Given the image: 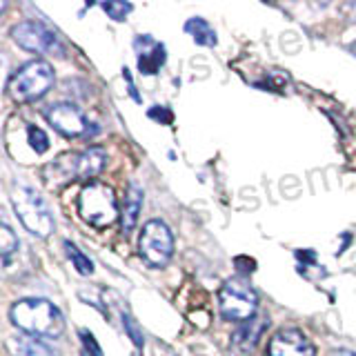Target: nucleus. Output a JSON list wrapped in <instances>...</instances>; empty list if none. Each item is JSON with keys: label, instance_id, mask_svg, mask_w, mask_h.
Masks as SVG:
<instances>
[{"label": "nucleus", "instance_id": "obj_1", "mask_svg": "<svg viewBox=\"0 0 356 356\" xmlns=\"http://www.w3.org/2000/svg\"><path fill=\"white\" fill-rule=\"evenodd\" d=\"M11 323L22 332L40 339H56L65 332V316L44 298H22L11 305Z\"/></svg>", "mask_w": 356, "mask_h": 356}, {"label": "nucleus", "instance_id": "obj_2", "mask_svg": "<svg viewBox=\"0 0 356 356\" xmlns=\"http://www.w3.org/2000/svg\"><path fill=\"white\" fill-rule=\"evenodd\" d=\"M78 214H81V218L87 225H92L96 229L109 227L120 216L114 189L96 181L85 185L81 196H78Z\"/></svg>", "mask_w": 356, "mask_h": 356}, {"label": "nucleus", "instance_id": "obj_3", "mask_svg": "<svg viewBox=\"0 0 356 356\" xmlns=\"http://www.w3.org/2000/svg\"><path fill=\"white\" fill-rule=\"evenodd\" d=\"M54 85V67L47 60H29L9 78L7 92L16 103H33Z\"/></svg>", "mask_w": 356, "mask_h": 356}, {"label": "nucleus", "instance_id": "obj_4", "mask_svg": "<svg viewBox=\"0 0 356 356\" xmlns=\"http://www.w3.org/2000/svg\"><path fill=\"white\" fill-rule=\"evenodd\" d=\"M11 205H14L20 222L29 234L38 238H47L54 232V216L47 203L29 187H18L11 192Z\"/></svg>", "mask_w": 356, "mask_h": 356}, {"label": "nucleus", "instance_id": "obj_5", "mask_svg": "<svg viewBox=\"0 0 356 356\" xmlns=\"http://www.w3.org/2000/svg\"><path fill=\"white\" fill-rule=\"evenodd\" d=\"M218 307L220 314L227 321L245 323L254 318L256 307H259V296H256L254 287L248 281H243V278H229L218 292Z\"/></svg>", "mask_w": 356, "mask_h": 356}, {"label": "nucleus", "instance_id": "obj_6", "mask_svg": "<svg viewBox=\"0 0 356 356\" xmlns=\"http://www.w3.org/2000/svg\"><path fill=\"white\" fill-rule=\"evenodd\" d=\"M138 250L143 261L149 267H165L170 263L174 254V236L172 229L165 225L163 220H149L145 222V227L140 232Z\"/></svg>", "mask_w": 356, "mask_h": 356}, {"label": "nucleus", "instance_id": "obj_7", "mask_svg": "<svg viewBox=\"0 0 356 356\" xmlns=\"http://www.w3.org/2000/svg\"><path fill=\"white\" fill-rule=\"evenodd\" d=\"M11 38H14L22 49L36 51V54H54V56H65V44L60 42L58 33L44 27L42 22L25 20L11 29Z\"/></svg>", "mask_w": 356, "mask_h": 356}, {"label": "nucleus", "instance_id": "obj_8", "mask_svg": "<svg viewBox=\"0 0 356 356\" xmlns=\"http://www.w3.org/2000/svg\"><path fill=\"white\" fill-rule=\"evenodd\" d=\"M44 118L49 120V125L60 131L63 136L67 138H76V136H83V134L89 131V122L85 120L83 111L78 109L72 103H58V105H51L47 111H44Z\"/></svg>", "mask_w": 356, "mask_h": 356}, {"label": "nucleus", "instance_id": "obj_9", "mask_svg": "<svg viewBox=\"0 0 356 356\" xmlns=\"http://www.w3.org/2000/svg\"><path fill=\"white\" fill-rule=\"evenodd\" d=\"M267 354L270 356H316V348L300 330L285 327L272 337Z\"/></svg>", "mask_w": 356, "mask_h": 356}, {"label": "nucleus", "instance_id": "obj_10", "mask_svg": "<svg viewBox=\"0 0 356 356\" xmlns=\"http://www.w3.org/2000/svg\"><path fill=\"white\" fill-rule=\"evenodd\" d=\"M134 47H136V54H138V70L140 74L145 76H156L161 72V67L165 65L167 60V49L165 44L154 40L152 36H138L134 40Z\"/></svg>", "mask_w": 356, "mask_h": 356}, {"label": "nucleus", "instance_id": "obj_11", "mask_svg": "<svg viewBox=\"0 0 356 356\" xmlns=\"http://www.w3.org/2000/svg\"><path fill=\"white\" fill-rule=\"evenodd\" d=\"M7 350L11 356H58V350H54V345L40 337H31V334L11 337L7 341Z\"/></svg>", "mask_w": 356, "mask_h": 356}, {"label": "nucleus", "instance_id": "obj_12", "mask_svg": "<svg viewBox=\"0 0 356 356\" xmlns=\"http://www.w3.org/2000/svg\"><path fill=\"white\" fill-rule=\"evenodd\" d=\"M107 152L103 147H89L76 156V181H92L105 170Z\"/></svg>", "mask_w": 356, "mask_h": 356}, {"label": "nucleus", "instance_id": "obj_13", "mask_svg": "<svg viewBox=\"0 0 356 356\" xmlns=\"http://www.w3.org/2000/svg\"><path fill=\"white\" fill-rule=\"evenodd\" d=\"M265 325H267V323L263 318H250V321H245L243 325L236 332H234V337H232V350L243 354V356L250 354L256 348V343H259Z\"/></svg>", "mask_w": 356, "mask_h": 356}, {"label": "nucleus", "instance_id": "obj_14", "mask_svg": "<svg viewBox=\"0 0 356 356\" xmlns=\"http://www.w3.org/2000/svg\"><path fill=\"white\" fill-rule=\"evenodd\" d=\"M76 156L78 154H65L60 159H56L51 165H47V170H44V181H47L51 187L76 181Z\"/></svg>", "mask_w": 356, "mask_h": 356}, {"label": "nucleus", "instance_id": "obj_15", "mask_svg": "<svg viewBox=\"0 0 356 356\" xmlns=\"http://www.w3.org/2000/svg\"><path fill=\"white\" fill-rule=\"evenodd\" d=\"M140 207H143V189L131 183L127 187V196H125V207L120 211V227L125 234H129L138 222V214H140Z\"/></svg>", "mask_w": 356, "mask_h": 356}, {"label": "nucleus", "instance_id": "obj_16", "mask_svg": "<svg viewBox=\"0 0 356 356\" xmlns=\"http://www.w3.org/2000/svg\"><path fill=\"white\" fill-rule=\"evenodd\" d=\"M185 31L194 38L196 44H203V47H216V42H218L216 31L211 29V25L203 18H189L185 22Z\"/></svg>", "mask_w": 356, "mask_h": 356}, {"label": "nucleus", "instance_id": "obj_17", "mask_svg": "<svg viewBox=\"0 0 356 356\" xmlns=\"http://www.w3.org/2000/svg\"><path fill=\"white\" fill-rule=\"evenodd\" d=\"M65 250H67V256H70V261L74 263L76 267V272L78 274H83V276H89V274H94V263L87 259V256L76 248L74 243L70 241H65Z\"/></svg>", "mask_w": 356, "mask_h": 356}, {"label": "nucleus", "instance_id": "obj_18", "mask_svg": "<svg viewBox=\"0 0 356 356\" xmlns=\"http://www.w3.org/2000/svg\"><path fill=\"white\" fill-rule=\"evenodd\" d=\"M105 9V14L111 18V20H116V22H122L129 14H131V5L129 3H120V0H109V3H103L100 5Z\"/></svg>", "mask_w": 356, "mask_h": 356}, {"label": "nucleus", "instance_id": "obj_19", "mask_svg": "<svg viewBox=\"0 0 356 356\" xmlns=\"http://www.w3.org/2000/svg\"><path fill=\"white\" fill-rule=\"evenodd\" d=\"M18 250V238L16 234L7 227L5 222H0V256H9Z\"/></svg>", "mask_w": 356, "mask_h": 356}, {"label": "nucleus", "instance_id": "obj_20", "mask_svg": "<svg viewBox=\"0 0 356 356\" xmlns=\"http://www.w3.org/2000/svg\"><path fill=\"white\" fill-rule=\"evenodd\" d=\"M27 134H29V145H31V149L36 152V154H44V152L49 149V138H47V134H44L40 127L31 125V127L27 129Z\"/></svg>", "mask_w": 356, "mask_h": 356}, {"label": "nucleus", "instance_id": "obj_21", "mask_svg": "<svg viewBox=\"0 0 356 356\" xmlns=\"http://www.w3.org/2000/svg\"><path fill=\"white\" fill-rule=\"evenodd\" d=\"M120 318H122V327H125V332L129 334V339L134 341V345H136V348H143V332L136 325V321H134L127 312H120Z\"/></svg>", "mask_w": 356, "mask_h": 356}, {"label": "nucleus", "instance_id": "obj_22", "mask_svg": "<svg viewBox=\"0 0 356 356\" xmlns=\"http://www.w3.org/2000/svg\"><path fill=\"white\" fill-rule=\"evenodd\" d=\"M81 341H83V348H85L87 356H103V350H100V345L96 343L94 334L89 330H81Z\"/></svg>", "mask_w": 356, "mask_h": 356}, {"label": "nucleus", "instance_id": "obj_23", "mask_svg": "<svg viewBox=\"0 0 356 356\" xmlns=\"http://www.w3.org/2000/svg\"><path fill=\"white\" fill-rule=\"evenodd\" d=\"M147 116H149V118H154V120H161L163 125H165V122H167V125H170V122H172V114H170V109L159 107V105L152 107V109L147 111Z\"/></svg>", "mask_w": 356, "mask_h": 356}, {"label": "nucleus", "instance_id": "obj_24", "mask_svg": "<svg viewBox=\"0 0 356 356\" xmlns=\"http://www.w3.org/2000/svg\"><path fill=\"white\" fill-rule=\"evenodd\" d=\"M122 78H125V81H127V87H129V94H131V98L136 100V103H140V96H138V92H136V85H134V81H131V74H129L127 67H125V70H122Z\"/></svg>", "mask_w": 356, "mask_h": 356}, {"label": "nucleus", "instance_id": "obj_25", "mask_svg": "<svg viewBox=\"0 0 356 356\" xmlns=\"http://www.w3.org/2000/svg\"><path fill=\"white\" fill-rule=\"evenodd\" d=\"M345 11H348V16L352 18V22H356V3L345 5Z\"/></svg>", "mask_w": 356, "mask_h": 356}, {"label": "nucleus", "instance_id": "obj_26", "mask_svg": "<svg viewBox=\"0 0 356 356\" xmlns=\"http://www.w3.org/2000/svg\"><path fill=\"white\" fill-rule=\"evenodd\" d=\"M334 356H356V354H354V352H345V350H343V352H337Z\"/></svg>", "mask_w": 356, "mask_h": 356}, {"label": "nucleus", "instance_id": "obj_27", "mask_svg": "<svg viewBox=\"0 0 356 356\" xmlns=\"http://www.w3.org/2000/svg\"><path fill=\"white\" fill-rule=\"evenodd\" d=\"M5 9H7V3H3V0H0V14H3Z\"/></svg>", "mask_w": 356, "mask_h": 356}, {"label": "nucleus", "instance_id": "obj_28", "mask_svg": "<svg viewBox=\"0 0 356 356\" xmlns=\"http://www.w3.org/2000/svg\"><path fill=\"white\" fill-rule=\"evenodd\" d=\"M0 65H3V60H0Z\"/></svg>", "mask_w": 356, "mask_h": 356}]
</instances>
